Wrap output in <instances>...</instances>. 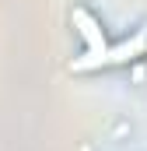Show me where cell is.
I'll return each instance as SVG.
<instances>
[{
    "instance_id": "6da1fadb",
    "label": "cell",
    "mask_w": 147,
    "mask_h": 151,
    "mask_svg": "<svg viewBox=\"0 0 147 151\" xmlns=\"http://www.w3.org/2000/svg\"><path fill=\"white\" fill-rule=\"evenodd\" d=\"M70 25L77 28V35L84 42V53L77 56L70 63V70L77 74H84V70H98V67H109V39H105V28H102V21L84 7V4H77L70 11Z\"/></svg>"
},
{
    "instance_id": "7a4b0ae2",
    "label": "cell",
    "mask_w": 147,
    "mask_h": 151,
    "mask_svg": "<svg viewBox=\"0 0 147 151\" xmlns=\"http://www.w3.org/2000/svg\"><path fill=\"white\" fill-rule=\"evenodd\" d=\"M144 60H147V49H144Z\"/></svg>"
}]
</instances>
